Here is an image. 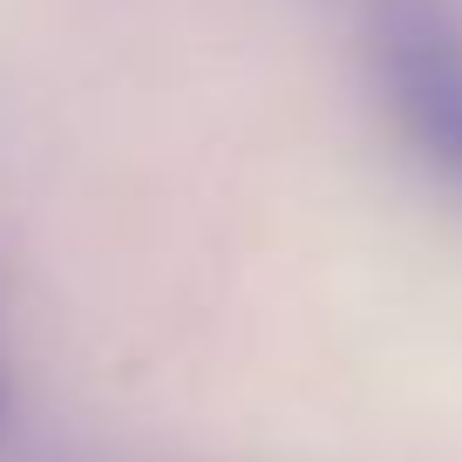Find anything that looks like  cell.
<instances>
[{
  "label": "cell",
  "instance_id": "cell-1",
  "mask_svg": "<svg viewBox=\"0 0 462 462\" xmlns=\"http://www.w3.org/2000/svg\"><path fill=\"white\" fill-rule=\"evenodd\" d=\"M374 88L394 136L462 190V14L442 0H394L374 21Z\"/></svg>",
  "mask_w": 462,
  "mask_h": 462
},
{
  "label": "cell",
  "instance_id": "cell-2",
  "mask_svg": "<svg viewBox=\"0 0 462 462\" xmlns=\"http://www.w3.org/2000/svg\"><path fill=\"white\" fill-rule=\"evenodd\" d=\"M7 408H14V394H7V374H0V435H7Z\"/></svg>",
  "mask_w": 462,
  "mask_h": 462
}]
</instances>
